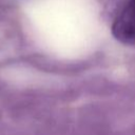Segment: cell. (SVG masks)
Returning <instances> with one entry per match:
<instances>
[{
	"label": "cell",
	"instance_id": "6da1fadb",
	"mask_svg": "<svg viewBox=\"0 0 135 135\" xmlns=\"http://www.w3.org/2000/svg\"><path fill=\"white\" fill-rule=\"evenodd\" d=\"M113 36L121 43L135 45V0H128L112 24Z\"/></svg>",
	"mask_w": 135,
	"mask_h": 135
}]
</instances>
